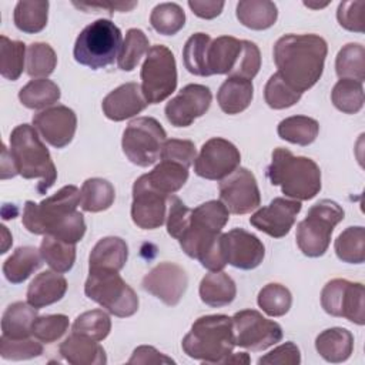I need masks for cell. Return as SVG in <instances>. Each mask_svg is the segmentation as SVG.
<instances>
[{
    "label": "cell",
    "instance_id": "59",
    "mask_svg": "<svg viewBox=\"0 0 365 365\" xmlns=\"http://www.w3.org/2000/svg\"><path fill=\"white\" fill-rule=\"evenodd\" d=\"M76 7L78 9H83V10H101V9H108L110 13H113L114 10H118V11H127V10H131L137 6L135 1L133 3H73Z\"/></svg>",
    "mask_w": 365,
    "mask_h": 365
},
{
    "label": "cell",
    "instance_id": "39",
    "mask_svg": "<svg viewBox=\"0 0 365 365\" xmlns=\"http://www.w3.org/2000/svg\"><path fill=\"white\" fill-rule=\"evenodd\" d=\"M335 71L339 78L365 80V48L359 43L345 44L336 54Z\"/></svg>",
    "mask_w": 365,
    "mask_h": 365
},
{
    "label": "cell",
    "instance_id": "43",
    "mask_svg": "<svg viewBox=\"0 0 365 365\" xmlns=\"http://www.w3.org/2000/svg\"><path fill=\"white\" fill-rule=\"evenodd\" d=\"M332 104L345 114H355L364 107V86L352 78H339L331 91Z\"/></svg>",
    "mask_w": 365,
    "mask_h": 365
},
{
    "label": "cell",
    "instance_id": "54",
    "mask_svg": "<svg viewBox=\"0 0 365 365\" xmlns=\"http://www.w3.org/2000/svg\"><path fill=\"white\" fill-rule=\"evenodd\" d=\"M190 217H191V210L177 197V195H170L168 197V214L165 218L167 222V232L175 238L180 240L184 231L187 230L190 224Z\"/></svg>",
    "mask_w": 365,
    "mask_h": 365
},
{
    "label": "cell",
    "instance_id": "58",
    "mask_svg": "<svg viewBox=\"0 0 365 365\" xmlns=\"http://www.w3.org/2000/svg\"><path fill=\"white\" fill-rule=\"evenodd\" d=\"M224 1H215V0H188V7L192 10L195 16L200 19L211 20L221 14L224 9Z\"/></svg>",
    "mask_w": 365,
    "mask_h": 365
},
{
    "label": "cell",
    "instance_id": "25",
    "mask_svg": "<svg viewBox=\"0 0 365 365\" xmlns=\"http://www.w3.org/2000/svg\"><path fill=\"white\" fill-rule=\"evenodd\" d=\"M242 53V40L232 36H220L211 40L207 54V67L210 76L212 74H230Z\"/></svg>",
    "mask_w": 365,
    "mask_h": 365
},
{
    "label": "cell",
    "instance_id": "19",
    "mask_svg": "<svg viewBox=\"0 0 365 365\" xmlns=\"http://www.w3.org/2000/svg\"><path fill=\"white\" fill-rule=\"evenodd\" d=\"M221 248L225 262L240 269H254L265 257L262 241L244 228H232L221 234Z\"/></svg>",
    "mask_w": 365,
    "mask_h": 365
},
{
    "label": "cell",
    "instance_id": "31",
    "mask_svg": "<svg viewBox=\"0 0 365 365\" xmlns=\"http://www.w3.org/2000/svg\"><path fill=\"white\" fill-rule=\"evenodd\" d=\"M37 317V308L29 302L17 301L10 304L1 318V335L13 339L30 338L31 327Z\"/></svg>",
    "mask_w": 365,
    "mask_h": 365
},
{
    "label": "cell",
    "instance_id": "17",
    "mask_svg": "<svg viewBox=\"0 0 365 365\" xmlns=\"http://www.w3.org/2000/svg\"><path fill=\"white\" fill-rule=\"evenodd\" d=\"M188 285L187 272L174 262H160L141 281L144 291L161 299L165 305H177Z\"/></svg>",
    "mask_w": 365,
    "mask_h": 365
},
{
    "label": "cell",
    "instance_id": "21",
    "mask_svg": "<svg viewBox=\"0 0 365 365\" xmlns=\"http://www.w3.org/2000/svg\"><path fill=\"white\" fill-rule=\"evenodd\" d=\"M299 211V201L277 197L267 207L255 211L250 217V224L272 238H282L292 228Z\"/></svg>",
    "mask_w": 365,
    "mask_h": 365
},
{
    "label": "cell",
    "instance_id": "5",
    "mask_svg": "<svg viewBox=\"0 0 365 365\" xmlns=\"http://www.w3.org/2000/svg\"><path fill=\"white\" fill-rule=\"evenodd\" d=\"M181 346L187 356L202 364H224L235 346L232 319L224 314L200 317L182 338Z\"/></svg>",
    "mask_w": 365,
    "mask_h": 365
},
{
    "label": "cell",
    "instance_id": "28",
    "mask_svg": "<svg viewBox=\"0 0 365 365\" xmlns=\"http://www.w3.org/2000/svg\"><path fill=\"white\" fill-rule=\"evenodd\" d=\"M235 282L224 271H211L200 282V298L208 307H225L235 299Z\"/></svg>",
    "mask_w": 365,
    "mask_h": 365
},
{
    "label": "cell",
    "instance_id": "9",
    "mask_svg": "<svg viewBox=\"0 0 365 365\" xmlns=\"http://www.w3.org/2000/svg\"><path fill=\"white\" fill-rule=\"evenodd\" d=\"M84 294L118 318L131 317L138 309V297L135 291L121 278L118 271H88Z\"/></svg>",
    "mask_w": 365,
    "mask_h": 365
},
{
    "label": "cell",
    "instance_id": "26",
    "mask_svg": "<svg viewBox=\"0 0 365 365\" xmlns=\"http://www.w3.org/2000/svg\"><path fill=\"white\" fill-rule=\"evenodd\" d=\"M128 258L127 242L120 237H104L91 250L88 257V271L110 269L120 271Z\"/></svg>",
    "mask_w": 365,
    "mask_h": 365
},
{
    "label": "cell",
    "instance_id": "22",
    "mask_svg": "<svg viewBox=\"0 0 365 365\" xmlns=\"http://www.w3.org/2000/svg\"><path fill=\"white\" fill-rule=\"evenodd\" d=\"M148 106L143 96L141 86L137 83H124L110 91L103 103L101 108L104 115L113 121H124L140 114Z\"/></svg>",
    "mask_w": 365,
    "mask_h": 365
},
{
    "label": "cell",
    "instance_id": "8",
    "mask_svg": "<svg viewBox=\"0 0 365 365\" xmlns=\"http://www.w3.org/2000/svg\"><path fill=\"white\" fill-rule=\"evenodd\" d=\"M342 207L332 200L314 204L307 217L297 225V245L304 255L317 258L327 252L334 228L344 220Z\"/></svg>",
    "mask_w": 365,
    "mask_h": 365
},
{
    "label": "cell",
    "instance_id": "38",
    "mask_svg": "<svg viewBox=\"0 0 365 365\" xmlns=\"http://www.w3.org/2000/svg\"><path fill=\"white\" fill-rule=\"evenodd\" d=\"M48 1L21 0L16 4L13 20L16 27L27 34L41 31L47 26Z\"/></svg>",
    "mask_w": 365,
    "mask_h": 365
},
{
    "label": "cell",
    "instance_id": "53",
    "mask_svg": "<svg viewBox=\"0 0 365 365\" xmlns=\"http://www.w3.org/2000/svg\"><path fill=\"white\" fill-rule=\"evenodd\" d=\"M197 157V150L192 141L180 140V138H168L163 143L160 158L165 161L178 163L187 168L194 164Z\"/></svg>",
    "mask_w": 365,
    "mask_h": 365
},
{
    "label": "cell",
    "instance_id": "4",
    "mask_svg": "<svg viewBox=\"0 0 365 365\" xmlns=\"http://www.w3.org/2000/svg\"><path fill=\"white\" fill-rule=\"evenodd\" d=\"M267 177L272 185H279L282 194L297 201L312 200L321 191V170L318 164L302 155H294L288 148L272 151Z\"/></svg>",
    "mask_w": 365,
    "mask_h": 365
},
{
    "label": "cell",
    "instance_id": "50",
    "mask_svg": "<svg viewBox=\"0 0 365 365\" xmlns=\"http://www.w3.org/2000/svg\"><path fill=\"white\" fill-rule=\"evenodd\" d=\"M68 317L64 314H50L37 317L31 327V335L43 344L60 339L68 329Z\"/></svg>",
    "mask_w": 365,
    "mask_h": 365
},
{
    "label": "cell",
    "instance_id": "6",
    "mask_svg": "<svg viewBox=\"0 0 365 365\" xmlns=\"http://www.w3.org/2000/svg\"><path fill=\"white\" fill-rule=\"evenodd\" d=\"M10 154L14 160L17 173L26 178H40L38 194L53 187L57 180V170L50 151L38 137L37 130L30 124H20L10 134Z\"/></svg>",
    "mask_w": 365,
    "mask_h": 365
},
{
    "label": "cell",
    "instance_id": "11",
    "mask_svg": "<svg viewBox=\"0 0 365 365\" xmlns=\"http://www.w3.org/2000/svg\"><path fill=\"white\" fill-rule=\"evenodd\" d=\"M165 140V130L154 117H137L125 127L121 147L133 164L148 167L160 158Z\"/></svg>",
    "mask_w": 365,
    "mask_h": 365
},
{
    "label": "cell",
    "instance_id": "27",
    "mask_svg": "<svg viewBox=\"0 0 365 365\" xmlns=\"http://www.w3.org/2000/svg\"><path fill=\"white\" fill-rule=\"evenodd\" d=\"M315 349L327 362H344L354 351V335L341 327L328 328L317 336Z\"/></svg>",
    "mask_w": 365,
    "mask_h": 365
},
{
    "label": "cell",
    "instance_id": "35",
    "mask_svg": "<svg viewBox=\"0 0 365 365\" xmlns=\"http://www.w3.org/2000/svg\"><path fill=\"white\" fill-rule=\"evenodd\" d=\"M115 198L114 187L104 178H88L80 190V205L83 211L100 212L108 210Z\"/></svg>",
    "mask_w": 365,
    "mask_h": 365
},
{
    "label": "cell",
    "instance_id": "48",
    "mask_svg": "<svg viewBox=\"0 0 365 365\" xmlns=\"http://www.w3.org/2000/svg\"><path fill=\"white\" fill-rule=\"evenodd\" d=\"M71 328L74 334L84 335L94 341H103L111 331V319L103 309H91L80 314Z\"/></svg>",
    "mask_w": 365,
    "mask_h": 365
},
{
    "label": "cell",
    "instance_id": "45",
    "mask_svg": "<svg viewBox=\"0 0 365 365\" xmlns=\"http://www.w3.org/2000/svg\"><path fill=\"white\" fill-rule=\"evenodd\" d=\"M148 37L140 29H130L123 40L121 50L117 57L118 68L123 71H133L140 63L141 57L148 51Z\"/></svg>",
    "mask_w": 365,
    "mask_h": 365
},
{
    "label": "cell",
    "instance_id": "23",
    "mask_svg": "<svg viewBox=\"0 0 365 365\" xmlns=\"http://www.w3.org/2000/svg\"><path fill=\"white\" fill-rule=\"evenodd\" d=\"M60 355L73 365H104L107 356L104 348L91 338L80 334L68 335L58 346Z\"/></svg>",
    "mask_w": 365,
    "mask_h": 365
},
{
    "label": "cell",
    "instance_id": "56",
    "mask_svg": "<svg viewBox=\"0 0 365 365\" xmlns=\"http://www.w3.org/2000/svg\"><path fill=\"white\" fill-rule=\"evenodd\" d=\"M257 362L259 365H298L301 362V352L292 341H288L261 356Z\"/></svg>",
    "mask_w": 365,
    "mask_h": 365
},
{
    "label": "cell",
    "instance_id": "41",
    "mask_svg": "<svg viewBox=\"0 0 365 365\" xmlns=\"http://www.w3.org/2000/svg\"><path fill=\"white\" fill-rule=\"evenodd\" d=\"M211 44V37L205 33H194L185 41L182 48V61L188 73L200 77H208L207 54Z\"/></svg>",
    "mask_w": 365,
    "mask_h": 365
},
{
    "label": "cell",
    "instance_id": "33",
    "mask_svg": "<svg viewBox=\"0 0 365 365\" xmlns=\"http://www.w3.org/2000/svg\"><path fill=\"white\" fill-rule=\"evenodd\" d=\"M145 175L153 188L165 195H173L187 182L188 168L174 161L161 160L160 164Z\"/></svg>",
    "mask_w": 365,
    "mask_h": 365
},
{
    "label": "cell",
    "instance_id": "37",
    "mask_svg": "<svg viewBox=\"0 0 365 365\" xmlns=\"http://www.w3.org/2000/svg\"><path fill=\"white\" fill-rule=\"evenodd\" d=\"M40 254L46 264L56 272H68L76 262V244L63 241L53 235H44Z\"/></svg>",
    "mask_w": 365,
    "mask_h": 365
},
{
    "label": "cell",
    "instance_id": "24",
    "mask_svg": "<svg viewBox=\"0 0 365 365\" xmlns=\"http://www.w3.org/2000/svg\"><path fill=\"white\" fill-rule=\"evenodd\" d=\"M67 291V279L56 271H43L27 288V302L40 309L60 301Z\"/></svg>",
    "mask_w": 365,
    "mask_h": 365
},
{
    "label": "cell",
    "instance_id": "20",
    "mask_svg": "<svg viewBox=\"0 0 365 365\" xmlns=\"http://www.w3.org/2000/svg\"><path fill=\"white\" fill-rule=\"evenodd\" d=\"M33 127L50 145L63 148L71 143L76 134L77 117L71 108L54 106L34 114Z\"/></svg>",
    "mask_w": 365,
    "mask_h": 365
},
{
    "label": "cell",
    "instance_id": "62",
    "mask_svg": "<svg viewBox=\"0 0 365 365\" xmlns=\"http://www.w3.org/2000/svg\"><path fill=\"white\" fill-rule=\"evenodd\" d=\"M307 7H311V9H322V7H327L328 3H322V4H312V3H304Z\"/></svg>",
    "mask_w": 365,
    "mask_h": 365
},
{
    "label": "cell",
    "instance_id": "36",
    "mask_svg": "<svg viewBox=\"0 0 365 365\" xmlns=\"http://www.w3.org/2000/svg\"><path fill=\"white\" fill-rule=\"evenodd\" d=\"M277 133L279 138L305 147L312 144L318 137L319 124L308 115H291L279 121Z\"/></svg>",
    "mask_w": 365,
    "mask_h": 365
},
{
    "label": "cell",
    "instance_id": "34",
    "mask_svg": "<svg viewBox=\"0 0 365 365\" xmlns=\"http://www.w3.org/2000/svg\"><path fill=\"white\" fill-rule=\"evenodd\" d=\"M58 86L47 78H34L19 91L20 103L30 110H41L56 104L60 100Z\"/></svg>",
    "mask_w": 365,
    "mask_h": 365
},
{
    "label": "cell",
    "instance_id": "60",
    "mask_svg": "<svg viewBox=\"0 0 365 365\" xmlns=\"http://www.w3.org/2000/svg\"><path fill=\"white\" fill-rule=\"evenodd\" d=\"M17 174L19 173H17L14 160H13L10 151L7 150V147L3 145V151H1V175H0V178L1 180H7V178H11V177H14Z\"/></svg>",
    "mask_w": 365,
    "mask_h": 365
},
{
    "label": "cell",
    "instance_id": "61",
    "mask_svg": "<svg viewBox=\"0 0 365 365\" xmlns=\"http://www.w3.org/2000/svg\"><path fill=\"white\" fill-rule=\"evenodd\" d=\"M224 364H250V356L247 352H238V354H231Z\"/></svg>",
    "mask_w": 365,
    "mask_h": 365
},
{
    "label": "cell",
    "instance_id": "57",
    "mask_svg": "<svg viewBox=\"0 0 365 365\" xmlns=\"http://www.w3.org/2000/svg\"><path fill=\"white\" fill-rule=\"evenodd\" d=\"M128 364H135V365L155 364L157 365V364H175V361L164 355L163 352L157 351L154 346L141 345L133 351L131 358L128 359Z\"/></svg>",
    "mask_w": 365,
    "mask_h": 365
},
{
    "label": "cell",
    "instance_id": "12",
    "mask_svg": "<svg viewBox=\"0 0 365 365\" xmlns=\"http://www.w3.org/2000/svg\"><path fill=\"white\" fill-rule=\"evenodd\" d=\"M364 298V285L344 278L331 279L321 291V305L327 314L346 318L356 325L365 324Z\"/></svg>",
    "mask_w": 365,
    "mask_h": 365
},
{
    "label": "cell",
    "instance_id": "29",
    "mask_svg": "<svg viewBox=\"0 0 365 365\" xmlns=\"http://www.w3.org/2000/svg\"><path fill=\"white\" fill-rule=\"evenodd\" d=\"M254 96L252 81L228 77L218 88L217 101L225 114H238L248 108Z\"/></svg>",
    "mask_w": 365,
    "mask_h": 365
},
{
    "label": "cell",
    "instance_id": "46",
    "mask_svg": "<svg viewBox=\"0 0 365 365\" xmlns=\"http://www.w3.org/2000/svg\"><path fill=\"white\" fill-rule=\"evenodd\" d=\"M150 23L157 33L174 36L184 27L185 13L177 3H160L153 9Z\"/></svg>",
    "mask_w": 365,
    "mask_h": 365
},
{
    "label": "cell",
    "instance_id": "14",
    "mask_svg": "<svg viewBox=\"0 0 365 365\" xmlns=\"http://www.w3.org/2000/svg\"><path fill=\"white\" fill-rule=\"evenodd\" d=\"M241 154L228 140L214 137L205 141L194 160V173L205 180H222L240 167Z\"/></svg>",
    "mask_w": 365,
    "mask_h": 365
},
{
    "label": "cell",
    "instance_id": "15",
    "mask_svg": "<svg viewBox=\"0 0 365 365\" xmlns=\"http://www.w3.org/2000/svg\"><path fill=\"white\" fill-rule=\"evenodd\" d=\"M220 201L228 212L242 215L257 210L261 194L255 175L244 167H238L220 182Z\"/></svg>",
    "mask_w": 365,
    "mask_h": 365
},
{
    "label": "cell",
    "instance_id": "47",
    "mask_svg": "<svg viewBox=\"0 0 365 365\" xmlns=\"http://www.w3.org/2000/svg\"><path fill=\"white\" fill-rule=\"evenodd\" d=\"M257 302H258V307L267 315L282 317L291 308L292 295L287 287L277 282H271L259 289Z\"/></svg>",
    "mask_w": 365,
    "mask_h": 365
},
{
    "label": "cell",
    "instance_id": "16",
    "mask_svg": "<svg viewBox=\"0 0 365 365\" xmlns=\"http://www.w3.org/2000/svg\"><path fill=\"white\" fill-rule=\"evenodd\" d=\"M168 197L155 188L143 174L133 185L131 218L133 222L143 230H155L165 222Z\"/></svg>",
    "mask_w": 365,
    "mask_h": 365
},
{
    "label": "cell",
    "instance_id": "44",
    "mask_svg": "<svg viewBox=\"0 0 365 365\" xmlns=\"http://www.w3.org/2000/svg\"><path fill=\"white\" fill-rule=\"evenodd\" d=\"M56 66L57 56L50 44L36 41L27 47L26 71L30 77L46 78L54 71Z\"/></svg>",
    "mask_w": 365,
    "mask_h": 365
},
{
    "label": "cell",
    "instance_id": "10",
    "mask_svg": "<svg viewBox=\"0 0 365 365\" xmlns=\"http://www.w3.org/2000/svg\"><path fill=\"white\" fill-rule=\"evenodd\" d=\"M141 91L148 104H158L177 88V64L173 51L155 44L148 48L141 66Z\"/></svg>",
    "mask_w": 365,
    "mask_h": 365
},
{
    "label": "cell",
    "instance_id": "18",
    "mask_svg": "<svg viewBox=\"0 0 365 365\" xmlns=\"http://www.w3.org/2000/svg\"><path fill=\"white\" fill-rule=\"evenodd\" d=\"M211 91L202 84H187L165 106V117L174 127H188L211 106Z\"/></svg>",
    "mask_w": 365,
    "mask_h": 365
},
{
    "label": "cell",
    "instance_id": "13",
    "mask_svg": "<svg viewBox=\"0 0 365 365\" xmlns=\"http://www.w3.org/2000/svg\"><path fill=\"white\" fill-rule=\"evenodd\" d=\"M231 319L235 345L241 348L259 352L282 339L281 325L255 309L238 311Z\"/></svg>",
    "mask_w": 365,
    "mask_h": 365
},
{
    "label": "cell",
    "instance_id": "55",
    "mask_svg": "<svg viewBox=\"0 0 365 365\" xmlns=\"http://www.w3.org/2000/svg\"><path fill=\"white\" fill-rule=\"evenodd\" d=\"M364 0L341 1L336 10V19L341 27L349 31L364 33Z\"/></svg>",
    "mask_w": 365,
    "mask_h": 365
},
{
    "label": "cell",
    "instance_id": "2",
    "mask_svg": "<svg viewBox=\"0 0 365 365\" xmlns=\"http://www.w3.org/2000/svg\"><path fill=\"white\" fill-rule=\"evenodd\" d=\"M272 53L277 73L302 94L321 78L328 44L318 34H285L275 41Z\"/></svg>",
    "mask_w": 365,
    "mask_h": 365
},
{
    "label": "cell",
    "instance_id": "51",
    "mask_svg": "<svg viewBox=\"0 0 365 365\" xmlns=\"http://www.w3.org/2000/svg\"><path fill=\"white\" fill-rule=\"evenodd\" d=\"M43 354V345L37 339L31 338H21L13 339L4 335L0 336V356L3 359L11 361H21V359H31L40 356Z\"/></svg>",
    "mask_w": 365,
    "mask_h": 365
},
{
    "label": "cell",
    "instance_id": "1",
    "mask_svg": "<svg viewBox=\"0 0 365 365\" xmlns=\"http://www.w3.org/2000/svg\"><path fill=\"white\" fill-rule=\"evenodd\" d=\"M80 190L64 185L41 202L26 201L21 222L24 228L37 235H53L63 241L77 244L86 234V221L77 207Z\"/></svg>",
    "mask_w": 365,
    "mask_h": 365
},
{
    "label": "cell",
    "instance_id": "49",
    "mask_svg": "<svg viewBox=\"0 0 365 365\" xmlns=\"http://www.w3.org/2000/svg\"><path fill=\"white\" fill-rule=\"evenodd\" d=\"M301 96L302 94L294 90L278 73H274L264 87L265 103L274 110L292 107L301 100Z\"/></svg>",
    "mask_w": 365,
    "mask_h": 365
},
{
    "label": "cell",
    "instance_id": "52",
    "mask_svg": "<svg viewBox=\"0 0 365 365\" xmlns=\"http://www.w3.org/2000/svg\"><path fill=\"white\" fill-rule=\"evenodd\" d=\"M261 67V53L255 43L250 40H242V53L235 66V68L228 74L232 78L252 80Z\"/></svg>",
    "mask_w": 365,
    "mask_h": 365
},
{
    "label": "cell",
    "instance_id": "3",
    "mask_svg": "<svg viewBox=\"0 0 365 365\" xmlns=\"http://www.w3.org/2000/svg\"><path fill=\"white\" fill-rule=\"evenodd\" d=\"M230 212L220 200H211L191 210L190 224L178 240L182 251L210 271H222L227 265L221 248V231Z\"/></svg>",
    "mask_w": 365,
    "mask_h": 365
},
{
    "label": "cell",
    "instance_id": "42",
    "mask_svg": "<svg viewBox=\"0 0 365 365\" xmlns=\"http://www.w3.org/2000/svg\"><path fill=\"white\" fill-rule=\"evenodd\" d=\"M26 44L19 40H10L7 36H0V74L11 81H16L24 68Z\"/></svg>",
    "mask_w": 365,
    "mask_h": 365
},
{
    "label": "cell",
    "instance_id": "30",
    "mask_svg": "<svg viewBox=\"0 0 365 365\" xmlns=\"http://www.w3.org/2000/svg\"><path fill=\"white\" fill-rule=\"evenodd\" d=\"M238 21L251 30H267L275 24L278 9L269 0H242L237 3Z\"/></svg>",
    "mask_w": 365,
    "mask_h": 365
},
{
    "label": "cell",
    "instance_id": "7",
    "mask_svg": "<svg viewBox=\"0 0 365 365\" xmlns=\"http://www.w3.org/2000/svg\"><path fill=\"white\" fill-rule=\"evenodd\" d=\"M121 46V30L111 20L98 19L80 31L73 54L81 66L98 70L114 63Z\"/></svg>",
    "mask_w": 365,
    "mask_h": 365
},
{
    "label": "cell",
    "instance_id": "32",
    "mask_svg": "<svg viewBox=\"0 0 365 365\" xmlns=\"http://www.w3.org/2000/svg\"><path fill=\"white\" fill-rule=\"evenodd\" d=\"M43 261L40 250L29 245L19 247L4 261L3 274L9 282L21 284L43 265Z\"/></svg>",
    "mask_w": 365,
    "mask_h": 365
},
{
    "label": "cell",
    "instance_id": "40",
    "mask_svg": "<svg viewBox=\"0 0 365 365\" xmlns=\"http://www.w3.org/2000/svg\"><path fill=\"white\" fill-rule=\"evenodd\" d=\"M335 254L342 262L362 264L365 261V230L361 225L345 228L335 240Z\"/></svg>",
    "mask_w": 365,
    "mask_h": 365
}]
</instances>
